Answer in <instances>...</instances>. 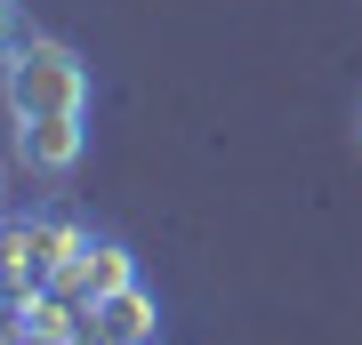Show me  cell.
Segmentation results:
<instances>
[{
  "instance_id": "1",
  "label": "cell",
  "mask_w": 362,
  "mask_h": 345,
  "mask_svg": "<svg viewBox=\"0 0 362 345\" xmlns=\"http://www.w3.org/2000/svg\"><path fill=\"white\" fill-rule=\"evenodd\" d=\"M0 89H8L16 121H33V113H81V104H89V64H81L65 40L33 32V40H8Z\"/></svg>"
},
{
  "instance_id": "2",
  "label": "cell",
  "mask_w": 362,
  "mask_h": 345,
  "mask_svg": "<svg viewBox=\"0 0 362 345\" xmlns=\"http://www.w3.org/2000/svg\"><path fill=\"white\" fill-rule=\"evenodd\" d=\"M129 282H137V257L121 241H81L65 265H57V289H73L81 305H105V297H121Z\"/></svg>"
},
{
  "instance_id": "3",
  "label": "cell",
  "mask_w": 362,
  "mask_h": 345,
  "mask_svg": "<svg viewBox=\"0 0 362 345\" xmlns=\"http://www.w3.org/2000/svg\"><path fill=\"white\" fill-rule=\"evenodd\" d=\"M81 145H89L81 113H33V121H16V161L40 169V177H65V169L81 161Z\"/></svg>"
},
{
  "instance_id": "4",
  "label": "cell",
  "mask_w": 362,
  "mask_h": 345,
  "mask_svg": "<svg viewBox=\"0 0 362 345\" xmlns=\"http://www.w3.org/2000/svg\"><path fill=\"white\" fill-rule=\"evenodd\" d=\"M145 337H153V297L129 282L121 297L97 305V345H145Z\"/></svg>"
},
{
  "instance_id": "5",
  "label": "cell",
  "mask_w": 362,
  "mask_h": 345,
  "mask_svg": "<svg viewBox=\"0 0 362 345\" xmlns=\"http://www.w3.org/2000/svg\"><path fill=\"white\" fill-rule=\"evenodd\" d=\"M8 32H16V8H8V0H0V49H8Z\"/></svg>"
},
{
  "instance_id": "6",
  "label": "cell",
  "mask_w": 362,
  "mask_h": 345,
  "mask_svg": "<svg viewBox=\"0 0 362 345\" xmlns=\"http://www.w3.org/2000/svg\"><path fill=\"white\" fill-rule=\"evenodd\" d=\"M0 209H8V169H0Z\"/></svg>"
},
{
  "instance_id": "7",
  "label": "cell",
  "mask_w": 362,
  "mask_h": 345,
  "mask_svg": "<svg viewBox=\"0 0 362 345\" xmlns=\"http://www.w3.org/2000/svg\"><path fill=\"white\" fill-rule=\"evenodd\" d=\"M354 137H362V121H354Z\"/></svg>"
}]
</instances>
